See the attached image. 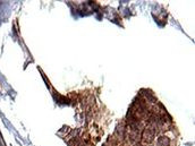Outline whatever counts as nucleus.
I'll return each instance as SVG.
<instances>
[{"instance_id":"1","label":"nucleus","mask_w":195,"mask_h":146,"mask_svg":"<svg viewBox=\"0 0 195 146\" xmlns=\"http://www.w3.org/2000/svg\"><path fill=\"white\" fill-rule=\"evenodd\" d=\"M153 136H154V131L151 129V128H146L144 130V133H143V138H144V141L147 142V143H150V142L153 139Z\"/></svg>"}]
</instances>
